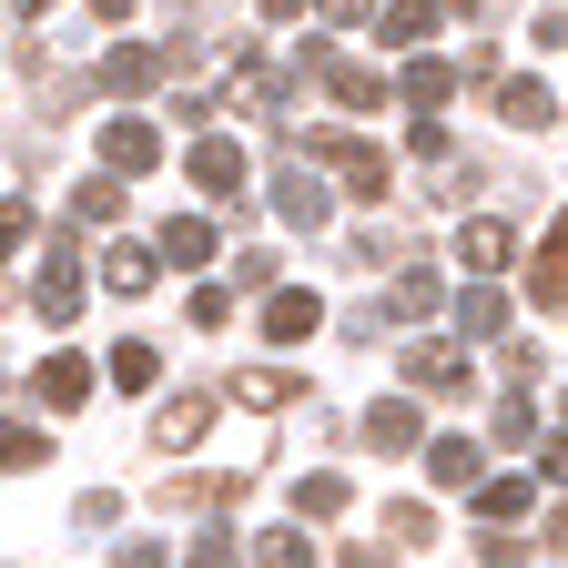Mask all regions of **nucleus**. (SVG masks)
I'll return each instance as SVG.
<instances>
[{
	"mask_svg": "<svg viewBox=\"0 0 568 568\" xmlns=\"http://www.w3.org/2000/svg\"><path fill=\"white\" fill-rule=\"evenodd\" d=\"M183 315L213 335V325H234V295H224V284H193V305H183Z\"/></svg>",
	"mask_w": 568,
	"mask_h": 568,
	"instance_id": "cd10ccee",
	"label": "nucleus"
},
{
	"mask_svg": "<svg viewBox=\"0 0 568 568\" xmlns=\"http://www.w3.org/2000/svg\"><path fill=\"white\" fill-rule=\"evenodd\" d=\"M102 284H112V295H142V284H153V254H142V244H112L102 254Z\"/></svg>",
	"mask_w": 568,
	"mask_h": 568,
	"instance_id": "b1692460",
	"label": "nucleus"
},
{
	"mask_svg": "<svg viewBox=\"0 0 568 568\" xmlns=\"http://www.w3.org/2000/svg\"><path fill=\"white\" fill-rule=\"evenodd\" d=\"M528 295H538V305H568V224L528 254Z\"/></svg>",
	"mask_w": 568,
	"mask_h": 568,
	"instance_id": "f3484780",
	"label": "nucleus"
},
{
	"mask_svg": "<svg viewBox=\"0 0 568 568\" xmlns=\"http://www.w3.org/2000/svg\"><path fill=\"white\" fill-rule=\"evenodd\" d=\"M548 548H558V558H568V508H548Z\"/></svg>",
	"mask_w": 568,
	"mask_h": 568,
	"instance_id": "58836bf2",
	"label": "nucleus"
},
{
	"mask_svg": "<svg viewBox=\"0 0 568 568\" xmlns=\"http://www.w3.org/2000/svg\"><path fill=\"white\" fill-rule=\"evenodd\" d=\"M305 153L335 163V183H345L355 203H376V193H386V153H376L366 132H305Z\"/></svg>",
	"mask_w": 568,
	"mask_h": 568,
	"instance_id": "f257e3e1",
	"label": "nucleus"
},
{
	"mask_svg": "<svg viewBox=\"0 0 568 568\" xmlns=\"http://www.w3.org/2000/svg\"><path fill=\"white\" fill-rule=\"evenodd\" d=\"M51 457V437H41V426H0V467H11V477H31Z\"/></svg>",
	"mask_w": 568,
	"mask_h": 568,
	"instance_id": "393cba45",
	"label": "nucleus"
},
{
	"mask_svg": "<svg viewBox=\"0 0 568 568\" xmlns=\"http://www.w3.org/2000/svg\"><path fill=\"white\" fill-rule=\"evenodd\" d=\"M254 568H315V548L295 528H274V538H254Z\"/></svg>",
	"mask_w": 568,
	"mask_h": 568,
	"instance_id": "a878e982",
	"label": "nucleus"
},
{
	"mask_svg": "<svg viewBox=\"0 0 568 568\" xmlns=\"http://www.w3.org/2000/svg\"><path fill=\"white\" fill-rule=\"evenodd\" d=\"M142 82H163V51L112 41V51H102V92H142Z\"/></svg>",
	"mask_w": 568,
	"mask_h": 568,
	"instance_id": "2eb2a0df",
	"label": "nucleus"
},
{
	"mask_svg": "<svg viewBox=\"0 0 568 568\" xmlns=\"http://www.w3.org/2000/svg\"><path fill=\"white\" fill-rule=\"evenodd\" d=\"M305 71H315V82H325L345 112H386V82H376V71L355 61V51H325V41H305Z\"/></svg>",
	"mask_w": 568,
	"mask_h": 568,
	"instance_id": "f03ea898",
	"label": "nucleus"
},
{
	"mask_svg": "<svg viewBox=\"0 0 568 568\" xmlns=\"http://www.w3.org/2000/svg\"><path fill=\"white\" fill-rule=\"evenodd\" d=\"M295 396H305V386L284 376V366H244V376H234V406H254V416H274V406H295Z\"/></svg>",
	"mask_w": 568,
	"mask_h": 568,
	"instance_id": "a211bd4d",
	"label": "nucleus"
},
{
	"mask_svg": "<svg viewBox=\"0 0 568 568\" xmlns=\"http://www.w3.org/2000/svg\"><path fill=\"white\" fill-rule=\"evenodd\" d=\"M112 203H122V193H112V173H92V183H71V213H92V224H102Z\"/></svg>",
	"mask_w": 568,
	"mask_h": 568,
	"instance_id": "2f4dec72",
	"label": "nucleus"
},
{
	"mask_svg": "<svg viewBox=\"0 0 568 568\" xmlns=\"http://www.w3.org/2000/svg\"><path fill=\"white\" fill-rule=\"evenodd\" d=\"M112 568H163V548H153V538H122V558H112Z\"/></svg>",
	"mask_w": 568,
	"mask_h": 568,
	"instance_id": "c9c22d12",
	"label": "nucleus"
},
{
	"mask_svg": "<svg viewBox=\"0 0 568 568\" xmlns=\"http://www.w3.org/2000/svg\"><path fill=\"white\" fill-rule=\"evenodd\" d=\"M426 477H437V487H487V477H477V447H467V437H426Z\"/></svg>",
	"mask_w": 568,
	"mask_h": 568,
	"instance_id": "412c9836",
	"label": "nucleus"
},
{
	"mask_svg": "<svg viewBox=\"0 0 568 568\" xmlns=\"http://www.w3.org/2000/svg\"><path fill=\"white\" fill-rule=\"evenodd\" d=\"M538 477H548V487H568V426H558V437L538 447Z\"/></svg>",
	"mask_w": 568,
	"mask_h": 568,
	"instance_id": "f704fd0d",
	"label": "nucleus"
},
{
	"mask_svg": "<svg viewBox=\"0 0 568 568\" xmlns=\"http://www.w3.org/2000/svg\"><path fill=\"white\" fill-rule=\"evenodd\" d=\"M102 376H112L122 396H142V386H153V376H163V345H142V335H122V345L102 355Z\"/></svg>",
	"mask_w": 568,
	"mask_h": 568,
	"instance_id": "4468645a",
	"label": "nucleus"
},
{
	"mask_svg": "<svg viewBox=\"0 0 568 568\" xmlns=\"http://www.w3.org/2000/svg\"><path fill=\"white\" fill-rule=\"evenodd\" d=\"M406 386H416V396H447V406H457L477 376H467V355H457V345H406Z\"/></svg>",
	"mask_w": 568,
	"mask_h": 568,
	"instance_id": "39448f33",
	"label": "nucleus"
},
{
	"mask_svg": "<svg viewBox=\"0 0 568 568\" xmlns=\"http://www.w3.org/2000/svg\"><path fill=\"white\" fill-rule=\"evenodd\" d=\"M457 335L497 345V335H508V295H497V284H467V295H457Z\"/></svg>",
	"mask_w": 568,
	"mask_h": 568,
	"instance_id": "f8f14e48",
	"label": "nucleus"
},
{
	"mask_svg": "<svg viewBox=\"0 0 568 568\" xmlns=\"http://www.w3.org/2000/svg\"><path fill=\"white\" fill-rule=\"evenodd\" d=\"M386 528H396L406 548H426V538H437V518H426V508H416V497H396V508H386Z\"/></svg>",
	"mask_w": 568,
	"mask_h": 568,
	"instance_id": "c756f323",
	"label": "nucleus"
},
{
	"mask_svg": "<svg viewBox=\"0 0 568 568\" xmlns=\"http://www.w3.org/2000/svg\"><path fill=\"white\" fill-rule=\"evenodd\" d=\"M376 31H386L396 51H416L426 31H437V0H386V21H376Z\"/></svg>",
	"mask_w": 568,
	"mask_h": 568,
	"instance_id": "4be33fe9",
	"label": "nucleus"
},
{
	"mask_svg": "<svg viewBox=\"0 0 568 568\" xmlns=\"http://www.w3.org/2000/svg\"><path fill=\"white\" fill-rule=\"evenodd\" d=\"M497 112H508L518 132H538V122H548L558 102H548V82H497Z\"/></svg>",
	"mask_w": 568,
	"mask_h": 568,
	"instance_id": "5701e85b",
	"label": "nucleus"
},
{
	"mask_svg": "<svg viewBox=\"0 0 568 568\" xmlns=\"http://www.w3.org/2000/svg\"><path fill=\"white\" fill-rule=\"evenodd\" d=\"M213 254H224V234H213V213H173V224H163V264H183V274H203Z\"/></svg>",
	"mask_w": 568,
	"mask_h": 568,
	"instance_id": "9d476101",
	"label": "nucleus"
},
{
	"mask_svg": "<svg viewBox=\"0 0 568 568\" xmlns=\"http://www.w3.org/2000/svg\"><path fill=\"white\" fill-rule=\"evenodd\" d=\"M508 254H518V234H508V224H467V234H457V264H467V274H497Z\"/></svg>",
	"mask_w": 568,
	"mask_h": 568,
	"instance_id": "aec40b11",
	"label": "nucleus"
},
{
	"mask_svg": "<svg viewBox=\"0 0 568 568\" xmlns=\"http://www.w3.org/2000/svg\"><path fill=\"white\" fill-rule=\"evenodd\" d=\"M264 11H274V21H295V11H315V0H264Z\"/></svg>",
	"mask_w": 568,
	"mask_h": 568,
	"instance_id": "ea45409f",
	"label": "nucleus"
},
{
	"mask_svg": "<svg viewBox=\"0 0 568 568\" xmlns=\"http://www.w3.org/2000/svg\"><path fill=\"white\" fill-rule=\"evenodd\" d=\"M193 568H234V528H203L193 538Z\"/></svg>",
	"mask_w": 568,
	"mask_h": 568,
	"instance_id": "72a5a7b5",
	"label": "nucleus"
},
{
	"mask_svg": "<svg viewBox=\"0 0 568 568\" xmlns=\"http://www.w3.org/2000/svg\"><path fill=\"white\" fill-rule=\"evenodd\" d=\"M183 173H193V193H244V153L224 132H193V153H183Z\"/></svg>",
	"mask_w": 568,
	"mask_h": 568,
	"instance_id": "423d86ee",
	"label": "nucleus"
},
{
	"mask_svg": "<svg viewBox=\"0 0 568 568\" xmlns=\"http://www.w3.org/2000/svg\"><path fill=\"white\" fill-rule=\"evenodd\" d=\"M295 508H305V518H335V508H345V477H305Z\"/></svg>",
	"mask_w": 568,
	"mask_h": 568,
	"instance_id": "c85d7f7f",
	"label": "nucleus"
},
{
	"mask_svg": "<svg viewBox=\"0 0 568 568\" xmlns=\"http://www.w3.org/2000/svg\"><path fill=\"white\" fill-rule=\"evenodd\" d=\"M203 426H213V396L183 386V396H163V416H153V447H203Z\"/></svg>",
	"mask_w": 568,
	"mask_h": 568,
	"instance_id": "9b49d317",
	"label": "nucleus"
},
{
	"mask_svg": "<svg viewBox=\"0 0 568 568\" xmlns=\"http://www.w3.org/2000/svg\"><path fill=\"white\" fill-rule=\"evenodd\" d=\"M31 224H41V213H31L21 193H11V203H0V264H11V254H21V234H31Z\"/></svg>",
	"mask_w": 568,
	"mask_h": 568,
	"instance_id": "7c9ffc66",
	"label": "nucleus"
},
{
	"mask_svg": "<svg viewBox=\"0 0 568 568\" xmlns=\"http://www.w3.org/2000/svg\"><path fill=\"white\" fill-rule=\"evenodd\" d=\"M82 396H92V366H82V355H41V406H51V416H71Z\"/></svg>",
	"mask_w": 568,
	"mask_h": 568,
	"instance_id": "dca6fc26",
	"label": "nucleus"
},
{
	"mask_svg": "<svg viewBox=\"0 0 568 568\" xmlns=\"http://www.w3.org/2000/svg\"><path fill=\"white\" fill-rule=\"evenodd\" d=\"M315 325H325V305L305 295V284H274V295H264V335H274V345H305Z\"/></svg>",
	"mask_w": 568,
	"mask_h": 568,
	"instance_id": "6e6552de",
	"label": "nucleus"
},
{
	"mask_svg": "<svg viewBox=\"0 0 568 568\" xmlns=\"http://www.w3.org/2000/svg\"><path fill=\"white\" fill-rule=\"evenodd\" d=\"M31 305H41V325H71V315H82V274H71V234H51V244H41V284H31Z\"/></svg>",
	"mask_w": 568,
	"mask_h": 568,
	"instance_id": "7ed1b4c3",
	"label": "nucleus"
},
{
	"mask_svg": "<svg viewBox=\"0 0 568 568\" xmlns=\"http://www.w3.org/2000/svg\"><path fill=\"white\" fill-rule=\"evenodd\" d=\"M274 213H284V224H295V234H325V183L315 173H295V163H274V193H264Z\"/></svg>",
	"mask_w": 568,
	"mask_h": 568,
	"instance_id": "0eeeda50",
	"label": "nucleus"
},
{
	"mask_svg": "<svg viewBox=\"0 0 568 568\" xmlns=\"http://www.w3.org/2000/svg\"><path fill=\"white\" fill-rule=\"evenodd\" d=\"M366 11H376V0H325V21H335V31H345V21H366Z\"/></svg>",
	"mask_w": 568,
	"mask_h": 568,
	"instance_id": "e433bc0d",
	"label": "nucleus"
},
{
	"mask_svg": "<svg viewBox=\"0 0 568 568\" xmlns=\"http://www.w3.org/2000/svg\"><path fill=\"white\" fill-rule=\"evenodd\" d=\"M355 437H366L376 457H406V447L426 437V426H416V406H406V396H376V406H366V426H355Z\"/></svg>",
	"mask_w": 568,
	"mask_h": 568,
	"instance_id": "1a4fd4ad",
	"label": "nucleus"
},
{
	"mask_svg": "<svg viewBox=\"0 0 568 568\" xmlns=\"http://www.w3.org/2000/svg\"><path fill=\"white\" fill-rule=\"evenodd\" d=\"M153 163H163V132L142 112H112L102 122V173H153Z\"/></svg>",
	"mask_w": 568,
	"mask_h": 568,
	"instance_id": "20e7f679",
	"label": "nucleus"
},
{
	"mask_svg": "<svg viewBox=\"0 0 568 568\" xmlns=\"http://www.w3.org/2000/svg\"><path fill=\"white\" fill-rule=\"evenodd\" d=\"M497 447H528V376L497 396Z\"/></svg>",
	"mask_w": 568,
	"mask_h": 568,
	"instance_id": "bb28decb",
	"label": "nucleus"
},
{
	"mask_svg": "<svg viewBox=\"0 0 568 568\" xmlns=\"http://www.w3.org/2000/svg\"><path fill=\"white\" fill-rule=\"evenodd\" d=\"M345 568H396V558H386V548H366V538H355V548H345Z\"/></svg>",
	"mask_w": 568,
	"mask_h": 568,
	"instance_id": "4c0bfd02",
	"label": "nucleus"
},
{
	"mask_svg": "<svg viewBox=\"0 0 568 568\" xmlns=\"http://www.w3.org/2000/svg\"><path fill=\"white\" fill-rule=\"evenodd\" d=\"M477 518H487L497 538H518V518H528V477H487V487H477Z\"/></svg>",
	"mask_w": 568,
	"mask_h": 568,
	"instance_id": "6ab92c4d",
	"label": "nucleus"
},
{
	"mask_svg": "<svg viewBox=\"0 0 568 568\" xmlns=\"http://www.w3.org/2000/svg\"><path fill=\"white\" fill-rule=\"evenodd\" d=\"M396 92H406V102H416V122H437V102H447V92H457V71H447V61H437V51H416V61H406V82H396Z\"/></svg>",
	"mask_w": 568,
	"mask_h": 568,
	"instance_id": "ddd939ff",
	"label": "nucleus"
},
{
	"mask_svg": "<svg viewBox=\"0 0 568 568\" xmlns=\"http://www.w3.org/2000/svg\"><path fill=\"white\" fill-rule=\"evenodd\" d=\"M406 153L416 163H447V122H406Z\"/></svg>",
	"mask_w": 568,
	"mask_h": 568,
	"instance_id": "473e14b6",
	"label": "nucleus"
}]
</instances>
